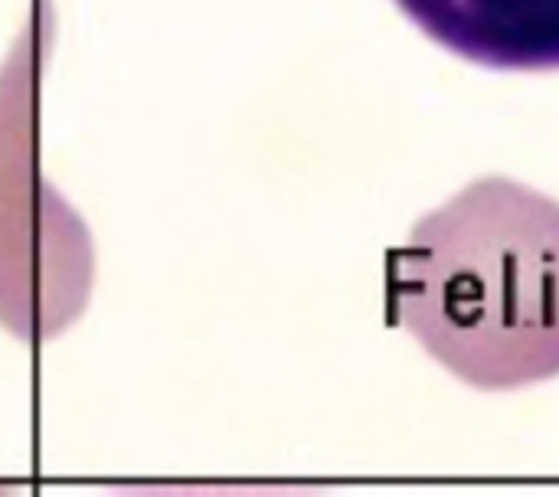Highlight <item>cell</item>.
<instances>
[{"label": "cell", "instance_id": "obj_2", "mask_svg": "<svg viewBox=\"0 0 559 497\" xmlns=\"http://www.w3.org/2000/svg\"><path fill=\"white\" fill-rule=\"evenodd\" d=\"M442 49L501 72H557L559 0H396Z\"/></svg>", "mask_w": 559, "mask_h": 497}, {"label": "cell", "instance_id": "obj_1", "mask_svg": "<svg viewBox=\"0 0 559 497\" xmlns=\"http://www.w3.org/2000/svg\"><path fill=\"white\" fill-rule=\"evenodd\" d=\"M400 321L455 377L518 390L559 374V203L478 180L426 216L393 262Z\"/></svg>", "mask_w": 559, "mask_h": 497}]
</instances>
